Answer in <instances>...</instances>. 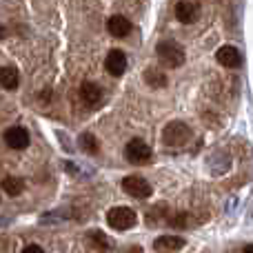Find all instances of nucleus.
Wrapping results in <instances>:
<instances>
[{"mask_svg": "<svg viewBox=\"0 0 253 253\" xmlns=\"http://www.w3.org/2000/svg\"><path fill=\"white\" fill-rule=\"evenodd\" d=\"M156 53L162 65L171 67V69H178L180 65H184V49L175 40H162L156 47Z\"/></svg>", "mask_w": 253, "mask_h": 253, "instance_id": "1", "label": "nucleus"}, {"mask_svg": "<svg viewBox=\"0 0 253 253\" xmlns=\"http://www.w3.org/2000/svg\"><path fill=\"white\" fill-rule=\"evenodd\" d=\"M191 135H193L191 126L175 120V123H169L162 129V142L167 147H182V144H187L191 140Z\"/></svg>", "mask_w": 253, "mask_h": 253, "instance_id": "2", "label": "nucleus"}, {"mask_svg": "<svg viewBox=\"0 0 253 253\" xmlns=\"http://www.w3.org/2000/svg\"><path fill=\"white\" fill-rule=\"evenodd\" d=\"M107 222H109L116 231H126V229H131L138 222V215H135V211L129 209V207H114V209L107 213Z\"/></svg>", "mask_w": 253, "mask_h": 253, "instance_id": "3", "label": "nucleus"}, {"mask_svg": "<svg viewBox=\"0 0 253 253\" xmlns=\"http://www.w3.org/2000/svg\"><path fill=\"white\" fill-rule=\"evenodd\" d=\"M125 156H126V160L131 162V165H147L149 160H151V149H149V144L144 142V140H140V138H133V140H129L126 142V147H125Z\"/></svg>", "mask_w": 253, "mask_h": 253, "instance_id": "4", "label": "nucleus"}, {"mask_svg": "<svg viewBox=\"0 0 253 253\" xmlns=\"http://www.w3.org/2000/svg\"><path fill=\"white\" fill-rule=\"evenodd\" d=\"M123 189L131 198H138V200H144V198L151 196V184L140 175H126L123 180Z\"/></svg>", "mask_w": 253, "mask_h": 253, "instance_id": "5", "label": "nucleus"}, {"mask_svg": "<svg viewBox=\"0 0 253 253\" xmlns=\"http://www.w3.org/2000/svg\"><path fill=\"white\" fill-rule=\"evenodd\" d=\"M215 58H218V62L222 67H227V69H236V67L242 65V53L238 51L233 44H224V47H220L218 53H215Z\"/></svg>", "mask_w": 253, "mask_h": 253, "instance_id": "6", "label": "nucleus"}, {"mask_svg": "<svg viewBox=\"0 0 253 253\" xmlns=\"http://www.w3.org/2000/svg\"><path fill=\"white\" fill-rule=\"evenodd\" d=\"M4 142H7V147L20 151V149L29 147V133H27V129H22V126H11V129L4 131Z\"/></svg>", "mask_w": 253, "mask_h": 253, "instance_id": "7", "label": "nucleus"}, {"mask_svg": "<svg viewBox=\"0 0 253 253\" xmlns=\"http://www.w3.org/2000/svg\"><path fill=\"white\" fill-rule=\"evenodd\" d=\"M105 65H107V71H109L111 76H123L126 71V56L120 51V49H114V51L107 53Z\"/></svg>", "mask_w": 253, "mask_h": 253, "instance_id": "8", "label": "nucleus"}, {"mask_svg": "<svg viewBox=\"0 0 253 253\" xmlns=\"http://www.w3.org/2000/svg\"><path fill=\"white\" fill-rule=\"evenodd\" d=\"M80 98L84 100V105L87 107H98L102 102V89L98 87L96 83H83V87H80Z\"/></svg>", "mask_w": 253, "mask_h": 253, "instance_id": "9", "label": "nucleus"}, {"mask_svg": "<svg viewBox=\"0 0 253 253\" xmlns=\"http://www.w3.org/2000/svg\"><path fill=\"white\" fill-rule=\"evenodd\" d=\"M184 247V238L180 236H160L153 242V249L158 253H175Z\"/></svg>", "mask_w": 253, "mask_h": 253, "instance_id": "10", "label": "nucleus"}, {"mask_svg": "<svg viewBox=\"0 0 253 253\" xmlns=\"http://www.w3.org/2000/svg\"><path fill=\"white\" fill-rule=\"evenodd\" d=\"M175 18H178L182 25H191V22L198 20V4L189 2V0H182V2L175 4Z\"/></svg>", "mask_w": 253, "mask_h": 253, "instance_id": "11", "label": "nucleus"}, {"mask_svg": "<svg viewBox=\"0 0 253 253\" xmlns=\"http://www.w3.org/2000/svg\"><path fill=\"white\" fill-rule=\"evenodd\" d=\"M107 29H109V34L114 36V38H125L131 31V22L126 20L125 16H111L109 20H107Z\"/></svg>", "mask_w": 253, "mask_h": 253, "instance_id": "12", "label": "nucleus"}, {"mask_svg": "<svg viewBox=\"0 0 253 253\" xmlns=\"http://www.w3.org/2000/svg\"><path fill=\"white\" fill-rule=\"evenodd\" d=\"M18 83H20V76H18L16 67H0V87L13 91L18 89Z\"/></svg>", "mask_w": 253, "mask_h": 253, "instance_id": "13", "label": "nucleus"}, {"mask_svg": "<svg viewBox=\"0 0 253 253\" xmlns=\"http://www.w3.org/2000/svg\"><path fill=\"white\" fill-rule=\"evenodd\" d=\"M0 189H2L7 196H20L22 189H25V180L16 178V175H7V178H2V182H0Z\"/></svg>", "mask_w": 253, "mask_h": 253, "instance_id": "14", "label": "nucleus"}, {"mask_svg": "<svg viewBox=\"0 0 253 253\" xmlns=\"http://www.w3.org/2000/svg\"><path fill=\"white\" fill-rule=\"evenodd\" d=\"M78 144H80V149H83L84 153H89V156H96V153L100 151V142L96 140V135L93 133H83L80 135V140H78Z\"/></svg>", "mask_w": 253, "mask_h": 253, "instance_id": "15", "label": "nucleus"}, {"mask_svg": "<svg viewBox=\"0 0 253 253\" xmlns=\"http://www.w3.org/2000/svg\"><path fill=\"white\" fill-rule=\"evenodd\" d=\"M89 242H91V247L96 251H109V240H107V236L102 231H89Z\"/></svg>", "mask_w": 253, "mask_h": 253, "instance_id": "16", "label": "nucleus"}, {"mask_svg": "<svg viewBox=\"0 0 253 253\" xmlns=\"http://www.w3.org/2000/svg\"><path fill=\"white\" fill-rule=\"evenodd\" d=\"M144 80H147L151 87H165L167 84V76L160 69H147L144 71Z\"/></svg>", "mask_w": 253, "mask_h": 253, "instance_id": "17", "label": "nucleus"}, {"mask_svg": "<svg viewBox=\"0 0 253 253\" xmlns=\"http://www.w3.org/2000/svg\"><path fill=\"white\" fill-rule=\"evenodd\" d=\"M171 227H178V229H184V227H191L189 224V213H175L173 218H169Z\"/></svg>", "mask_w": 253, "mask_h": 253, "instance_id": "18", "label": "nucleus"}, {"mask_svg": "<svg viewBox=\"0 0 253 253\" xmlns=\"http://www.w3.org/2000/svg\"><path fill=\"white\" fill-rule=\"evenodd\" d=\"M22 253H44V251L40 249L38 245H29V247H25V249H22Z\"/></svg>", "mask_w": 253, "mask_h": 253, "instance_id": "19", "label": "nucleus"}, {"mask_svg": "<svg viewBox=\"0 0 253 253\" xmlns=\"http://www.w3.org/2000/svg\"><path fill=\"white\" fill-rule=\"evenodd\" d=\"M245 253H253V249H251V245H247V247H245Z\"/></svg>", "mask_w": 253, "mask_h": 253, "instance_id": "20", "label": "nucleus"}, {"mask_svg": "<svg viewBox=\"0 0 253 253\" xmlns=\"http://www.w3.org/2000/svg\"><path fill=\"white\" fill-rule=\"evenodd\" d=\"M2 36H4V27H0V38H2Z\"/></svg>", "mask_w": 253, "mask_h": 253, "instance_id": "21", "label": "nucleus"}]
</instances>
